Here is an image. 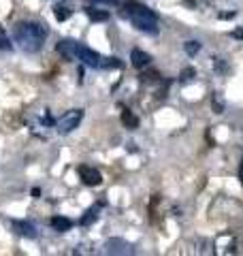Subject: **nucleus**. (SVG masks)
I'll return each instance as SVG.
<instances>
[{"label":"nucleus","instance_id":"nucleus-1","mask_svg":"<svg viewBox=\"0 0 243 256\" xmlns=\"http://www.w3.org/2000/svg\"><path fill=\"white\" fill-rule=\"evenodd\" d=\"M47 26L40 22H18L13 28V41L20 45L22 52L34 54L43 47L47 38Z\"/></svg>","mask_w":243,"mask_h":256},{"label":"nucleus","instance_id":"nucleus-2","mask_svg":"<svg viewBox=\"0 0 243 256\" xmlns=\"http://www.w3.org/2000/svg\"><path fill=\"white\" fill-rule=\"evenodd\" d=\"M122 15L130 20V24L136 30L150 32V34H158V18H156V13H152L145 4L128 0V2L122 4Z\"/></svg>","mask_w":243,"mask_h":256},{"label":"nucleus","instance_id":"nucleus-3","mask_svg":"<svg viewBox=\"0 0 243 256\" xmlns=\"http://www.w3.org/2000/svg\"><path fill=\"white\" fill-rule=\"evenodd\" d=\"M209 220L216 224H237L243 220V205L230 196H218L209 207Z\"/></svg>","mask_w":243,"mask_h":256},{"label":"nucleus","instance_id":"nucleus-4","mask_svg":"<svg viewBox=\"0 0 243 256\" xmlns=\"http://www.w3.org/2000/svg\"><path fill=\"white\" fill-rule=\"evenodd\" d=\"M81 120H84V109H70V111H66V114H64L58 122H56V126H58V132L60 134L72 132L81 124Z\"/></svg>","mask_w":243,"mask_h":256},{"label":"nucleus","instance_id":"nucleus-5","mask_svg":"<svg viewBox=\"0 0 243 256\" xmlns=\"http://www.w3.org/2000/svg\"><path fill=\"white\" fill-rule=\"evenodd\" d=\"M79 178L86 186H100L102 184V175L96 166H88V164H81L79 166Z\"/></svg>","mask_w":243,"mask_h":256},{"label":"nucleus","instance_id":"nucleus-6","mask_svg":"<svg viewBox=\"0 0 243 256\" xmlns=\"http://www.w3.org/2000/svg\"><path fill=\"white\" fill-rule=\"evenodd\" d=\"M79 60L84 62L86 66H92V68L100 66V62H102L100 54L94 52V50H90V47H86V45H79Z\"/></svg>","mask_w":243,"mask_h":256},{"label":"nucleus","instance_id":"nucleus-7","mask_svg":"<svg viewBox=\"0 0 243 256\" xmlns=\"http://www.w3.org/2000/svg\"><path fill=\"white\" fill-rule=\"evenodd\" d=\"M56 50H58V54H62V58H66V60H77L79 58V43L70 41V38L60 41L58 45H56Z\"/></svg>","mask_w":243,"mask_h":256},{"label":"nucleus","instance_id":"nucleus-8","mask_svg":"<svg viewBox=\"0 0 243 256\" xmlns=\"http://www.w3.org/2000/svg\"><path fill=\"white\" fill-rule=\"evenodd\" d=\"M11 226L15 228V233L22 235V237H28V239H34L36 237L34 224H30L26 220H11Z\"/></svg>","mask_w":243,"mask_h":256},{"label":"nucleus","instance_id":"nucleus-9","mask_svg":"<svg viewBox=\"0 0 243 256\" xmlns=\"http://www.w3.org/2000/svg\"><path fill=\"white\" fill-rule=\"evenodd\" d=\"M104 248H107V250H104V252H107V254H132V248L130 246H128V244H124V242H120V239H113V242H107V246H104Z\"/></svg>","mask_w":243,"mask_h":256},{"label":"nucleus","instance_id":"nucleus-10","mask_svg":"<svg viewBox=\"0 0 243 256\" xmlns=\"http://www.w3.org/2000/svg\"><path fill=\"white\" fill-rule=\"evenodd\" d=\"M130 60H132V66L134 68H145V66H150V62H152L150 54H145L141 50H132L130 52Z\"/></svg>","mask_w":243,"mask_h":256},{"label":"nucleus","instance_id":"nucleus-11","mask_svg":"<svg viewBox=\"0 0 243 256\" xmlns=\"http://www.w3.org/2000/svg\"><path fill=\"white\" fill-rule=\"evenodd\" d=\"M184 6L190 11H207L214 9V0H184Z\"/></svg>","mask_w":243,"mask_h":256},{"label":"nucleus","instance_id":"nucleus-12","mask_svg":"<svg viewBox=\"0 0 243 256\" xmlns=\"http://www.w3.org/2000/svg\"><path fill=\"white\" fill-rule=\"evenodd\" d=\"M52 228L58 230V233H66V230L72 228V222L68 218H62V216H54L52 218Z\"/></svg>","mask_w":243,"mask_h":256},{"label":"nucleus","instance_id":"nucleus-13","mask_svg":"<svg viewBox=\"0 0 243 256\" xmlns=\"http://www.w3.org/2000/svg\"><path fill=\"white\" fill-rule=\"evenodd\" d=\"M86 13H88V18H90L92 22H107L109 20V13L96 9V6H86Z\"/></svg>","mask_w":243,"mask_h":256},{"label":"nucleus","instance_id":"nucleus-14","mask_svg":"<svg viewBox=\"0 0 243 256\" xmlns=\"http://www.w3.org/2000/svg\"><path fill=\"white\" fill-rule=\"evenodd\" d=\"M54 15H56V20H58V22H66L72 15V9L68 4H56L54 6Z\"/></svg>","mask_w":243,"mask_h":256},{"label":"nucleus","instance_id":"nucleus-15","mask_svg":"<svg viewBox=\"0 0 243 256\" xmlns=\"http://www.w3.org/2000/svg\"><path fill=\"white\" fill-rule=\"evenodd\" d=\"M122 124H124L126 128H136L139 126V118H136L130 109H124L122 111Z\"/></svg>","mask_w":243,"mask_h":256},{"label":"nucleus","instance_id":"nucleus-16","mask_svg":"<svg viewBox=\"0 0 243 256\" xmlns=\"http://www.w3.org/2000/svg\"><path fill=\"white\" fill-rule=\"evenodd\" d=\"M212 109H214V114H224L226 102H224L222 92H214L212 94Z\"/></svg>","mask_w":243,"mask_h":256},{"label":"nucleus","instance_id":"nucleus-17","mask_svg":"<svg viewBox=\"0 0 243 256\" xmlns=\"http://www.w3.org/2000/svg\"><path fill=\"white\" fill-rule=\"evenodd\" d=\"M96 218H98V207H90V210L86 212L84 218H81V224H84V226H90Z\"/></svg>","mask_w":243,"mask_h":256},{"label":"nucleus","instance_id":"nucleus-18","mask_svg":"<svg viewBox=\"0 0 243 256\" xmlns=\"http://www.w3.org/2000/svg\"><path fill=\"white\" fill-rule=\"evenodd\" d=\"M184 50H186V54H188V56H196L200 52V43L198 41H188L184 45Z\"/></svg>","mask_w":243,"mask_h":256},{"label":"nucleus","instance_id":"nucleus-19","mask_svg":"<svg viewBox=\"0 0 243 256\" xmlns=\"http://www.w3.org/2000/svg\"><path fill=\"white\" fill-rule=\"evenodd\" d=\"M100 66H104V68H122V62H120V58H104L100 62Z\"/></svg>","mask_w":243,"mask_h":256},{"label":"nucleus","instance_id":"nucleus-20","mask_svg":"<svg viewBox=\"0 0 243 256\" xmlns=\"http://www.w3.org/2000/svg\"><path fill=\"white\" fill-rule=\"evenodd\" d=\"M192 77H194V68H184L182 75H180V82L182 84H188V82H192Z\"/></svg>","mask_w":243,"mask_h":256},{"label":"nucleus","instance_id":"nucleus-21","mask_svg":"<svg viewBox=\"0 0 243 256\" xmlns=\"http://www.w3.org/2000/svg\"><path fill=\"white\" fill-rule=\"evenodd\" d=\"M214 68H218V70H226V62L222 60V58H214Z\"/></svg>","mask_w":243,"mask_h":256},{"label":"nucleus","instance_id":"nucleus-22","mask_svg":"<svg viewBox=\"0 0 243 256\" xmlns=\"http://www.w3.org/2000/svg\"><path fill=\"white\" fill-rule=\"evenodd\" d=\"M0 50H11V41L6 36L0 38Z\"/></svg>","mask_w":243,"mask_h":256},{"label":"nucleus","instance_id":"nucleus-23","mask_svg":"<svg viewBox=\"0 0 243 256\" xmlns=\"http://www.w3.org/2000/svg\"><path fill=\"white\" fill-rule=\"evenodd\" d=\"M234 15H237L234 11H226V13H220V18L222 20H230V18H234Z\"/></svg>","mask_w":243,"mask_h":256},{"label":"nucleus","instance_id":"nucleus-24","mask_svg":"<svg viewBox=\"0 0 243 256\" xmlns=\"http://www.w3.org/2000/svg\"><path fill=\"white\" fill-rule=\"evenodd\" d=\"M232 36H234V38H241V41H243V28H237V30H234V32H232Z\"/></svg>","mask_w":243,"mask_h":256},{"label":"nucleus","instance_id":"nucleus-25","mask_svg":"<svg viewBox=\"0 0 243 256\" xmlns=\"http://www.w3.org/2000/svg\"><path fill=\"white\" fill-rule=\"evenodd\" d=\"M96 2H109V4H113V2H118V0H96Z\"/></svg>","mask_w":243,"mask_h":256},{"label":"nucleus","instance_id":"nucleus-26","mask_svg":"<svg viewBox=\"0 0 243 256\" xmlns=\"http://www.w3.org/2000/svg\"><path fill=\"white\" fill-rule=\"evenodd\" d=\"M2 36H4V28H2V26H0V38H2Z\"/></svg>","mask_w":243,"mask_h":256},{"label":"nucleus","instance_id":"nucleus-27","mask_svg":"<svg viewBox=\"0 0 243 256\" xmlns=\"http://www.w3.org/2000/svg\"><path fill=\"white\" fill-rule=\"evenodd\" d=\"M241 184H243V162H241Z\"/></svg>","mask_w":243,"mask_h":256}]
</instances>
